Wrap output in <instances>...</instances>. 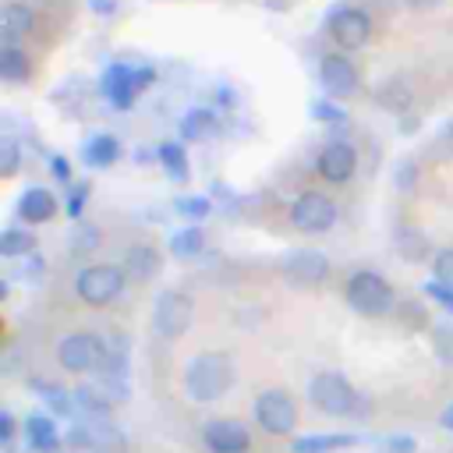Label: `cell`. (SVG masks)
<instances>
[{
  "instance_id": "23",
  "label": "cell",
  "mask_w": 453,
  "mask_h": 453,
  "mask_svg": "<svg viewBox=\"0 0 453 453\" xmlns=\"http://www.w3.org/2000/svg\"><path fill=\"white\" fill-rule=\"evenodd\" d=\"M375 103H379L382 110H389V113H407L411 103H414V96H411V88H407L403 81H382V85L375 88Z\"/></svg>"
},
{
  "instance_id": "24",
  "label": "cell",
  "mask_w": 453,
  "mask_h": 453,
  "mask_svg": "<svg viewBox=\"0 0 453 453\" xmlns=\"http://www.w3.org/2000/svg\"><path fill=\"white\" fill-rule=\"evenodd\" d=\"M81 156H85L88 166H110V163L120 156V142H117L113 134H96V138L85 142Z\"/></svg>"
},
{
  "instance_id": "45",
  "label": "cell",
  "mask_w": 453,
  "mask_h": 453,
  "mask_svg": "<svg viewBox=\"0 0 453 453\" xmlns=\"http://www.w3.org/2000/svg\"><path fill=\"white\" fill-rule=\"evenodd\" d=\"M92 7H96V11H103V14H106V11H113V4H106V0H92Z\"/></svg>"
},
{
  "instance_id": "29",
  "label": "cell",
  "mask_w": 453,
  "mask_h": 453,
  "mask_svg": "<svg viewBox=\"0 0 453 453\" xmlns=\"http://www.w3.org/2000/svg\"><path fill=\"white\" fill-rule=\"evenodd\" d=\"M32 386H35V393L46 400L50 411H57V414H71V411H74V393H64V389L53 386V382H32Z\"/></svg>"
},
{
  "instance_id": "15",
  "label": "cell",
  "mask_w": 453,
  "mask_h": 453,
  "mask_svg": "<svg viewBox=\"0 0 453 453\" xmlns=\"http://www.w3.org/2000/svg\"><path fill=\"white\" fill-rule=\"evenodd\" d=\"M103 96L106 103H113L117 110H127L138 96V81H134V71L127 64H110L106 74H103Z\"/></svg>"
},
{
  "instance_id": "31",
  "label": "cell",
  "mask_w": 453,
  "mask_h": 453,
  "mask_svg": "<svg viewBox=\"0 0 453 453\" xmlns=\"http://www.w3.org/2000/svg\"><path fill=\"white\" fill-rule=\"evenodd\" d=\"M311 117L322 120V124H336V120H343V110H340V103H333V99H315V103H311Z\"/></svg>"
},
{
  "instance_id": "37",
  "label": "cell",
  "mask_w": 453,
  "mask_h": 453,
  "mask_svg": "<svg viewBox=\"0 0 453 453\" xmlns=\"http://www.w3.org/2000/svg\"><path fill=\"white\" fill-rule=\"evenodd\" d=\"M386 453H418V442L400 432V435H389L386 439Z\"/></svg>"
},
{
  "instance_id": "25",
  "label": "cell",
  "mask_w": 453,
  "mask_h": 453,
  "mask_svg": "<svg viewBox=\"0 0 453 453\" xmlns=\"http://www.w3.org/2000/svg\"><path fill=\"white\" fill-rule=\"evenodd\" d=\"M35 251V234L25 230V226H7L0 234V255L4 258H25Z\"/></svg>"
},
{
  "instance_id": "19",
  "label": "cell",
  "mask_w": 453,
  "mask_h": 453,
  "mask_svg": "<svg viewBox=\"0 0 453 453\" xmlns=\"http://www.w3.org/2000/svg\"><path fill=\"white\" fill-rule=\"evenodd\" d=\"M32 32V11L25 4H7L0 11V39L4 46H18V39H25Z\"/></svg>"
},
{
  "instance_id": "39",
  "label": "cell",
  "mask_w": 453,
  "mask_h": 453,
  "mask_svg": "<svg viewBox=\"0 0 453 453\" xmlns=\"http://www.w3.org/2000/svg\"><path fill=\"white\" fill-rule=\"evenodd\" d=\"M14 428H18V425H14V414H11V411H4V414H0V442H4V446H11Z\"/></svg>"
},
{
  "instance_id": "12",
  "label": "cell",
  "mask_w": 453,
  "mask_h": 453,
  "mask_svg": "<svg viewBox=\"0 0 453 453\" xmlns=\"http://www.w3.org/2000/svg\"><path fill=\"white\" fill-rule=\"evenodd\" d=\"M329 35L336 39L340 50H361L372 39V18L361 7H340L329 18Z\"/></svg>"
},
{
  "instance_id": "42",
  "label": "cell",
  "mask_w": 453,
  "mask_h": 453,
  "mask_svg": "<svg viewBox=\"0 0 453 453\" xmlns=\"http://www.w3.org/2000/svg\"><path fill=\"white\" fill-rule=\"evenodd\" d=\"M439 425H442L446 432H453V403H449V407H446V411L439 414Z\"/></svg>"
},
{
  "instance_id": "17",
  "label": "cell",
  "mask_w": 453,
  "mask_h": 453,
  "mask_svg": "<svg viewBox=\"0 0 453 453\" xmlns=\"http://www.w3.org/2000/svg\"><path fill=\"white\" fill-rule=\"evenodd\" d=\"M25 446L35 449V453H57L60 449L57 421L46 418V414H28V421H25Z\"/></svg>"
},
{
  "instance_id": "41",
  "label": "cell",
  "mask_w": 453,
  "mask_h": 453,
  "mask_svg": "<svg viewBox=\"0 0 453 453\" xmlns=\"http://www.w3.org/2000/svg\"><path fill=\"white\" fill-rule=\"evenodd\" d=\"M134 81H138V92H142V88H149L156 81V71L152 67H142V71H134Z\"/></svg>"
},
{
  "instance_id": "22",
  "label": "cell",
  "mask_w": 453,
  "mask_h": 453,
  "mask_svg": "<svg viewBox=\"0 0 453 453\" xmlns=\"http://www.w3.org/2000/svg\"><path fill=\"white\" fill-rule=\"evenodd\" d=\"M32 71V60L21 46H0V78L4 81H25Z\"/></svg>"
},
{
  "instance_id": "34",
  "label": "cell",
  "mask_w": 453,
  "mask_h": 453,
  "mask_svg": "<svg viewBox=\"0 0 453 453\" xmlns=\"http://www.w3.org/2000/svg\"><path fill=\"white\" fill-rule=\"evenodd\" d=\"M96 244H99V230H96V226H88V223H85V226H78V230H74V237H71V248H74L78 255H81V251H92Z\"/></svg>"
},
{
  "instance_id": "14",
  "label": "cell",
  "mask_w": 453,
  "mask_h": 453,
  "mask_svg": "<svg viewBox=\"0 0 453 453\" xmlns=\"http://www.w3.org/2000/svg\"><path fill=\"white\" fill-rule=\"evenodd\" d=\"M319 177L329 180V184H347L357 170V152L350 142H329L322 152H319Z\"/></svg>"
},
{
  "instance_id": "8",
  "label": "cell",
  "mask_w": 453,
  "mask_h": 453,
  "mask_svg": "<svg viewBox=\"0 0 453 453\" xmlns=\"http://www.w3.org/2000/svg\"><path fill=\"white\" fill-rule=\"evenodd\" d=\"M106 357V340H99L96 333H67L57 347V361L67 372H99Z\"/></svg>"
},
{
  "instance_id": "18",
  "label": "cell",
  "mask_w": 453,
  "mask_h": 453,
  "mask_svg": "<svg viewBox=\"0 0 453 453\" xmlns=\"http://www.w3.org/2000/svg\"><path fill=\"white\" fill-rule=\"evenodd\" d=\"M18 216L25 223H46L57 216V195L46 191V188H28L18 202Z\"/></svg>"
},
{
  "instance_id": "40",
  "label": "cell",
  "mask_w": 453,
  "mask_h": 453,
  "mask_svg": "<svg viewBox=\"0 0 453 453\" xmlns=\"http://www.w3.org/2000/svg\"><path fill=\"white\" fill-rule=\"evenodd\" d=\"M50 173H53L57 180H71V163H67L64 156H53V159H50Z\"/></svg>"
},
{
  "instance_id": "3",
  "label": "cell",
  "mask_w": 453,
  "mask_h": 453,
  "mask_svg": "<svg viewBox=\"0 0 453 453\" xmlns=\"http://www.w3.org/2000/svg\"><path fill=\"white\" fill-rule=\"evenodd\" d=\"M393 301H396V294H393L389 280L379 276V273H372V269H357V273L347 280V304H350L357 315H365V319L386 315V311L393 308Z\"/></svg>"
},
{
  "instance_id": "44",
  "label": "cell",
  "mask_w": 453,
  "mask_h": 453,
  "mask_svg": "<svg viewBox=\"0 0 453 453\" xmlns=\"http://www.w3.org/2000/svg\"><path fill=\"white\" fill-rule=\"evenodd\" d=\"M407 4H411V7H418V11H425V7H435L439 0H407Z\"/></svg>"
},
{
  "instance_id": "13",
  "label": "cell",
  "mask_w": 453,
  "mask_h": 453,
  "mask_svg": "<svg viewBox=\"0 0 453 453\" xmlns=\"http://www.w3.org/2000/svg\"><path fill=\"white\" fill-rule=\"evenodd\" d=\"M202 442L209 446V453H248L251 435L237 418H212L202 428Z\"/></svg>"
},
{
  "instance_id": "16",
  "label": "cell",
  "mask_w": 453,
  "mask_h": 453,
  "mask_svg": "<svg viewBox=\"0 0 453 453\" xmlns=\"http://www.w3.org/2000/svg\"><path fill=\"white\" fill-rule=\"evenodd\" d=\"M159 269H163V255H159L152 244H131V248H127V255H124V273H127V280L149 283V280L159 276Z\"/></svg>"
},
{
  "instance_id": "4",
  "label": "cell",
  "mask_w": 453,
  "mask_h": 453,
  "mask_svg": "<svg viewBox=\"0 0 453 453\" xmlns=\"http://www.w3.org/2000/svg\"><path fill=\"white\" fill-rule=\"evenodd\" d=\"M124 283H127V273L124 265H110V262H99V265H85L78 276H74V294L92 304V308H103L110 301H117L124 294Z\"/></svg>"
},
{
  "instance_id": "30",
  "label": "cell",
  "mask_w": 453,
  "mask_h": 453,
  "mask_svg": "<svg viewBox=\"0 0 453 453\" xmlns=\"http://www.w3.org/2000/svg\"><path fill=\"white\" fill-rule=\"evenodd\" d=\"M18 166H21V149H18V142L11 134H4L0 138V173L4 177H14Z\"/></svg>"
},
{
  "instance_id": "20",
  "label": "cell",
  "mask_w": 453,
  "mask_h": 453,
  "mask_svg": "<svg viewBox=\"0 0 453 453\" xmlns=\"http://www.w3.org/2000/svg\"><path fill=\"white\" fill-rule=\"evenodd\" d=\"M357 446L354 432H333V435H301L294 439L290 453H333V449H350Z\"/></svg>"
},
{
  "instance_id": "32",
  "label": "cell",
  "mask_w": 453,
  "mask_h": 453,
  "mask_svg": "<svg viewBox=\"0 0 453 453\" xmlns=\"http://www.w3.org/2000/svg\"><path fill=\"white\" fill-rule=\"evenodd\" d=\"M432 273H435V280H439V283L453 287V248H446V251H439V255H435Z\"/></svg>"
},
{
  "instance_id": "11",
  "label": "cell",
  "mask_w": 453,
  "mask_h": 453,
  "mask_svg": "<svg viewBox=\"0 0 453 453\" xmlns=\"http://www.w3.org/2000/svg\"><path fill=\"white\" fill-rule=\"evenodd\" d=\"M280 269L294 287H319L329 276V258L315 248H297L280 262Z\"/></svg>"
},
{
  "instance_id": "7",
  "label": "cell",
  "mask_w": 453,
  "mask_h": 453,
  "mask_svg": "<svg viewBox=\"0 0 453 453\" xmlns=\"http://www.w3.org/2000/svg\"><path fill=\"white\" fill-rule=\"evenodd\" d=\"M255 421L269 435H290L297 428V403L287 389H265L255 396Z\"/></svg>"
},
{
  "instance_id": "26",
  "label": "cell",
  "mask_w": 453,
  "mask_h": 453,
  "mask_svg": "<svg viewBox=\"0 0 453 453\" xmlns=\"http://www.w3.org/2000/svg\"><path fill=\"white\" fill-rule=\"evenodd\" d=\"M216 131V113L212 110H188L184 120H180V134L188 142H202Z\"/></svg>"
},
{
  "instance_id": "2",
  "label": "cell",
  "mask_w": 453,
  "mask_h": 453,
  "mask_svg": "<svg viewBox=\"0 0 453 453\" xmlns=\"http://www.w3.org/2000/svg\"><path fill=\"white\" fill-rule=\"evenodd\" d=\"M308 400H311V407H319L329 418H347V414L361 411V393L350 386L347 375H340L333 368H322V372L311 375Z\"/></svg>"
},
{
  "instance_id": "27",
  "label": "cell",
  "mask_w": 453,
  "mask_h": 453,
  "mask_svg": "<svg viewBox=\"0 0 453 453\" xmlns=\"http://www.w3.org/2000/svg\"><path fill=\"white\" fill-rule=\"evenodd\" d=\"M205 248V237H202V226H184L170 237V255L173 258H195L198 251Z\"/></svg>"
},
{
  "instance_id": "5",
  "label": "cell",
  "mask_w": 453,
  "mask_h": 453,
  "mask_svg": "<svg viewBox=\"0 0 453 453\" xmlns=\"http://www.w3.org/2000/svg\"><path fill=\"white\" fill-rule=\"evenodd\" d=\"M67 442L81 453H127V435L110 418H81L71 425Z\"/></svg>"
},
{
  "instance_id": "36",
  "label": "cell",
  "mask_w": 453,
  "mask_h": 453,
  "mask_svg": "<svg viewBox=\"0 0 453 453\" xmlns=\"http://www.w3.org/2000/svg\"><path fill=\"white\" fill-rule=\"evenodd\" d=\"M425 294L432 297V301H439L449 315H453V287H446V283H439V280H432V283H425Z\"/></svg>"
},
{
  "instance_id": "38",
  "label": "cell",
  "mask_w": 453,
  "mask_h": 453,
  "mask_svg": "<svg viewBox=\"0 0 453 453\" xmlns=\"http://www.w3.org/2000/svg\"><path fill=\"white\" fill-rule=\"evenodd\" d=\"M85 198H88V184H78V188L71 191V202H67V212H71V216H81V205H85Z\"/></svg>"
},
{
  "instance_id": "43",
  "label": "cell",
  "mask_w": 453,
  "mask_h": 453,
  "mask_svg": "<svg viewBox=\"0 0 453 453\" xmlns=\"http://www.w3.org/2000/svg\"><path fill=\"white\" fill-rule=\"evenodd\" d=\"M442 142H446V152L453 156V120L446 124V131H442Z\"/></svg>"
},
{
  "instance_id": "28",
  "label": "cell",
  "mask_w": 453,
  "mask_h": 453,
  "mask_svg": "<svg viewBox=\"0 0 453 453\" xmlns=\"http://www.w3.org/2000/svg\"><path fill=\"white\" fill-rule=\"evenodd\" d=\"M159 163L173 180H188V156L180 142H163L159 145Z\"/></svg>"
},
{
  "instance_id": "21",
  "label": "cell",
  "mask_w": 453,
  "mask_h": 453,
  "mask_svg": "<svg viewBox=\"0 0 453 453\" xmlns=\"http://www.w3.org/2000/svg\"><path fill=\"white\" fill-rule=\"evenodd\" d=\"M74 411L81 418H106L113 411V400L103 393L99 382H88V386H78L74 389Z\"/></svg>"
},
{
  "instance_id": "33",
  "label": "cell",
  "mask_w": 453,
  "mask_h": 453,
  "mask_svg": "<svg viewBox=\"0 0 453 453\" xmlns=\"http://www.w3.org/2000/svg\"><path fill=\"white\" fill-rule=\"evenodd\" d=\"M177 212H184V216H191V219H202V216L209 212V198H202V195L177 198Z\"/></svg>"
},
{
  "instance_id": "9",
  "label": "cell",
  "mask_w": 453,
  "mask_h": 453,
  "mask_svg": "<svg viewBox=\"0 0 453 453\" xmlns=\"http://www.w3.org/2000/svg\"><path fill=\"white\" fill-rule=\"evenodd\" d=\"M290 223L301 234H326L336 223V202L322 191H301L290 205Z\"/></svg>"
},
{
  "instance_id": "1",
  "label": "cell",
  "mask_w": 453,
  "mask_h": 453,
  "mask_svg": "<svg viewBox=\"0 0 453 453\" xmlns=\"http://www.w3.org/2000/svg\"><path fill=\"white\" fill-rule=\"evenodd\" d=\"M234 386V361L223 350H205L184 368V389L195 403H212Z\"/></svg>"
},
{
  "instance_id": "6",
  "label": "cell",
  "mask_w": 453,
  "mask_h": 453,
  "mask_svg": "<svg viewBox=\"0 0 453 453\" xmlns=\"http://www.w3.org/2000/svg\"><path fill=\"white\" fill-rule=\"evenodd\" d=\"M191 319H195V301L184 290H163L156 297V308H152V329H156V336L177 340V336L188 333Z\"/></svg>"
},
{
  "instance_id": "10",
  "label": "cell",
  "mask_w": 453,
  "mask_h": 453,
  "mask_svg": "<svg viewBox=\"0 0 453 453\" xmlns=\"http://www.w3.org/2000/svg\"><path fill=\"white\" fill-rule=\"evenodd\" d=\"M319 85H322V92H326L329 99H350V96L357 92L361 78H357V67L350 64V57H343V53H326V57L319 60Z\"/></svg>"
},
{
  "instance_id": "35",
  "label": "cell",
  "mask_w": 453,
  "mask_h": 453,
  "mask_svg": "<svg viewBox=\"0 0 453 453\" xmlns=\"http://www.w3.org/2000/svg\"><path fill=\"white\" fill-rule=\"evenodd\" d=\"M435 350H439L442 361L453 365V322H442V326L435 329Z\"/></svg>"
}]
</instances>
